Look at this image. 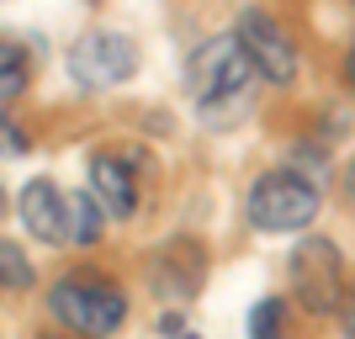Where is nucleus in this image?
Returning <instances> with one entry per match:
<instances>
[{
    "label": "nucleus",
    "mask_w": 355,
    "mask_h": 339,
    "mask_svg": "<svg viewBox=\"0 0 355 339\" xmlns=\"http://www.w3.org/2000/svg\"><path fill=\"white\" fill-rule=\"evenodd\" d=\"M175 339H202V334H175Z\"/></svg>",
    "instance_id": "nucleus-20"
},
{
    "label": "nucleus",
    "mask_w": 355,
    "mask_h": 339,
    "mask_svg": "<svg viewBox=\"0 0 355 339\" xmlns=\"http://www.w3.org/2000/svg\"><path fill=\"white\" fill-rule=\"evenodd\" d=\"M250 74H254V64L244 59V48H239L234 32L202 43L191 59H186V85H191V101L202 106V117H228V112H239L244 96H250Z\"/></svg>",
    "instance_id": "nucleus-2"
},
{
    "label": "nucleus",
    "mask_w": 355,
    "mask_h": 339,
    "mask_svg": "<svg viewBox=\"0 0 355 339\" xmlns=\"http://www.w3.org/2000/svg\"><path fill=\"white\" fill-rule=\"evenodd\" d=\"M202 276H207V254L191 238H175V244L154 250V260H148V286L159 297H175V302H191L202 292Z\"/></svg>",
    "instance_id": "nucleus-7"
},
{
    "label": "nucleus",
    "mask_w": 355,
    "mask_h": 339,
    "mask_svg": "<svg viewBox=\"0 0 355 339\" xmlns=\"http://www.w3.org/2000/svg\"><path fill=\"white\" fill-rule=\"evenodd\" d=\"M48 339H69V334H48ZM74 339H80V334H74Z\"/></svg>",
    "instance_id": "nucleus-19"
},
{
    "label": "nucleus",
    "mask_w": 355,
    "mask_h": 339,
    "mask_svg": "<svg viewBox=\"0 0 355 339\" xmlns=\"http://www.w3.org/2000/svg\"><path fill=\"white\" fill-rule=\"evenodd\" d=\"M16 212H21V228H27L37 244H64V212H69V196H64L53 180H27Z\"/></svg>",
    "instance_id": "nucleus-8"
},
{
    "label": "nucleus",
    "mask_w": 355,
    "mask_h": 339,
    "mask_svg": "<svg viewBox=\"0 0 355 339\" xmlns=\"http://www.w3.org/2000/svg\"><path fill=\"white\" fill-rule=\"evenodd\" d=\"M32 286H37V270L21 254V244L0 238V292H32Z\"/></svg>",
    "instance_id": "nucleus-12"
},
{
    "label": "nucleus",
    "mask_w": 355,
    "mask_h": 339,
    "mask_svg": "<svg viewBox=\"0 0 355 339\" xmlns=\"http://www.w3.org/2000/svg\"><path fill=\"white\" fill-rule=\"evenodd\" d=\"M286 276H292V297L313 318H329V313L345 302V260H340V244L334 238H302L286 260Z\"/></svg>",
    "instance_id": "nucleus-4"
},
{
    "label": "nucleus",
    "mask_w": 355,
    "mask_h": 339,
    "mask_svg": "<svg viewBox=\"0 0 355 339\" xmlns=\"http://www.w3.org/2000/svg\"><path fill=\"white\" fill-rule=\"evenodd\" d=\"M48 313L80 339H106L128 324V297L96 270H69L48 286Z\"/></svg>",
    "instance_id": "nucleus-1"
},
{
    "label": "nucleus",
    "mask_w": 355,
    "mask_h": 339,
    "mask_svg": "<svg viewBox=\"0 0 355 339\" xmlns=\"http://www.w3.org/2000/svg\"><path fill=\"white\" fill-rule=\"evenodd\" d=\"M318 186L297 170H266V175L250 186V202H244V218L260 228V234H302L318 218Z\"/></svg>",
    "instance_id": "nucleus-3"
},
{
    "label": "nucleus",
    "mask_w": 355,
    "mask_h": 339,
    "mask_svg": "<svg viewBox=\"0 0 355 339\" xmlns=\"http://www.w3.org/2000/svg\"><path fill=\"white\" fill-rule=\"evenodd\" d=\"M340 329H345V339H355V286L345 292V302H340Z\"/></svg>",
    "instance_id": "nucleus-15"
},
{
    "label": "nucleus",
    "mask_w": 355,
    "mask_h": 339,
    "mask_svg": "<svg viewBox=\"0 0 355 339\" xmlns=\"http://www.w3.org/2000/svg\"><path fill=\"white\" fill-rule=\"evenodd\" d=\"M69 74H74V85H85V90H112V85H122V80H133L138 74L133 37L106 32V27L85 32V37L69 48Z\"/></svg>",
    "instance_id": "nucleus-6"
},
{
    "label": "nucleus",
    "mask_w": 355,
    "mask_h": 339,
    "mask_svg": "<svg viewBox=\"0 0 355 339\" xmlns=\"http://www.w3.org/2000/svg\"><path fill=\"white\" fill-rule=\"evenodd\" d=\"M250 339H286V302L282 297H260V302H254Z\"/></svg>",
    "instance_id": "nucleus-13"
},
{
    "label": "nucleus",
    "mask_w": 355,
    "mask_h": 339,
    "mask_svg": "<svg viewBox=\"0 0 355 339\" xmlns=\"http://www.w3.org/2000/svg\"><path fill=\"white\" fill-rule=\"evenodd\" d=\"M345 80H350V90H355V43H350V53H345Z\"/></svg>",
    "instance_id": "nucleus-18"
},
{
    "label": "nucleus",
    "mask_w": 355,
    "mask_h": 339,
    "mask_svg": "<svg viewBox=\"0 0 355 339\" xmlns=\"http://www.w3.org/2000/svg\"><path fill=\"white\" fill-rule=\"evenodd\" d=\"M340 191H345V202H350V207H355V159H350V164H345V175H340Z\"/></svg>",
    "instance_id": "nucleus-16"
},
{
    "label": "nucleus",
    "mask_w": 355,
    "mask_h": 339,
    "mask_svg": "<svg viewBox=\"0 0 355 339\" xmlns=\"http://www.w3.org/2000/svg\"><path fill=\"white\" fill-rule=\"evenodd\" d=\"M27 133H21V122H16L11 117V112H0V154H11V159H16V154H27Z\"/></svg>",
    "instance_id": "nucleus-14"
},
{
    "label": "nucleus",
    "mask_w": 355,
    "mask_h": 339,
    "mask_svg": "<svg viewBox=\"0 0 355 339\" xmlns=\"http://www.w3.org/2000/svg\"><path fill=\"white\" fill-rule=\"evenodd\" d=\"M90 191L106 207V218H133L138 212V180L122 154H96L90 159Z\"/></svg>",
    "instance_id": "nucleus-9"
},
{
    "label": "nucleus",
    "mask_w": 355,
    "mask_h": 339,
    "mask_svg": "<svg viewBox=\"0 0 355 339\" xmlns=\"http://www.w3.org/2000/svg\"><path fill=\"white\" fill-rule=\"evenodd\" d=\"M159 334H180V313H159Z\"/></svg>",
    "instance_id": "nucleus-17"
},
{
    "label": "nucleus",
    "mask_w": 355,
    "mask_h": 339,
    "mask_svg": "<svg viewBox=\"0 0 355 339\" xmlns=\"http://www.w3.org/2000/svg\"><path fill=\"white\" fill-rule=\"evenodd\" d=\"M234 37H239L244 59L254 64L260 80H270V85H292L297 80V48H292V37L282 32V21H276L270 11L244 6L239 21H234Z\"/></svg>",
    "instance_id": "nucleus-5"
},
{
    "label": "nucleus",
    "mask_w": 355,
    "mask_h": 339,
    "mask_svg": "<svg viewBox=\"0 0 355 339\" xmlns=\"http://www.w3.org/2000/svg\"><path fill=\"white\" fill-rule=\"evenodd\" d=\"M0 212H6V191H0Z\"/></svg>",
    "instance_id": "nucleus-21"
},
{
    "label": "nucleus",
    "mask_w": 355,
    "mask_h": 339,
    "mask_svg": "<svg viewBox=\"0 0 355 339\" xmlns=\"http://www.w3.org/2000/svg\"><path fill=\"white\" fill-rule=\"evenodd\" d=\"M106 228V207L96 202V191H74L69 196V212H64V244H96Z\"/></svg>",
    "instance_id": "nucleus-10"
},
{
    "label": "nucleus",
    "mask_w": 355,
    "mask_h": 339,
    "mask_svg": "<svg viewBox=\"0 0 355 339\" xmlns=\"http://www.w3.org/2000/svg\"><path fill=\"white\" fill-rule=\"evenodd\" d=\"M27 80H32L27 48L11 43V37H0V101H16V96L27 90Z\"/></svg>",
    "instance_id": "nucleus-11"
}]
</instances>
